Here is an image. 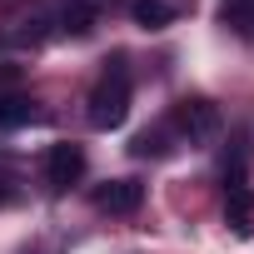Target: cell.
<instances>
[{
	"mask_svg": "<svg viewBox=\"0 0 254 254\" xmlns=\"http://www.w3.org/2000/svg\"><path fill=\"white\" fill-rule=\"evenodd\" d=\"M105 65L110 70L90 90V125H95V130H120L125 115H130V70H125V55H115Z\"/></svg>",
	"mask_w": 254,
	"mask_h": 254,
	"instance_id": "cell-1",
	"label": "cell"
},
{
	"mask_svg": "<svg viewBox=\"0 0 254 254\" xmlns=\"http://www.w3.org/2000/svg\"><path fill=\"white\" fill-rule=\"evenodd\" d=\"M219 105L214 100H204V95H190V100H180L175 105V130L190 140V145H209L214 135H219Z\"/></svg>",
	"mask_w": 254,
	"mask_h": 254,
	"instance_id": "cell-2",
	"label": "cell"
},
{
	"mask_svg": "<svg viewBox=\"0 0 254 254\" xmlns=\"http://www.w3.org/2000/svg\"><path fill=\"white\" fill-rule=\"evenodd\" d=\"M80 180H85V150H80L75 140L50 145V155H45V185H50L55 194H65V190L80 185Z\"/></svg>",
	"mask_w": 254,
	"mask_h": 254,
	"instance_id": "cell-3",
	"label": "cell"
},
{
	"mask_svg": "<svg viewBox=\"0 0 254 254\" xmlns=\"http://www.w3.org/2000/svg\"><path fill=\"white\" fill-rule=\"evenodd\" d=\"M145 204V185L140 180H110L95 190V209L100 214H135Z\"/></svg>",
	"mask_w": 254,
	"mask_h": 254,
	"instance_id": "cell-4",
	"label": "cell"
},
{
	"mask_svg": "<svg viewBox=\"0 0 254 254\" xmlns=\"http://www.w3.org/2000/svg\"><path fill=\"white\" fill-rule=\"evenodd\" d=\"M95 20H100V5L95 0H65L60 5V15H55V25H60V35H90L95 30Z\"/></svg>",
	"mask_w": 254,
	"mask_h": 254,
	"instance_id": "cell-5",
	"label": "cell"
},
{
	"mask_svg": "<svg viewBox=\"0 0 254 254\" xmlns=\"http://www.w3.org/2000/svg\"><path fill=\"white\" fill-rule=\"evenodd\" d=\"M224 219L234 224V234H254V190H249V185H229V194H224Z\"/></svg>",
	"mask_w": 254,
	"mask_h": 254,
	"instance_id": "cell-6",
	"label": "cell"
},
{
	"mask_svg": "<svg viewBox=\"0 0 254 254\" xmlns=\"http://www.w3.org/2000/svg\"><path fill=\"white\" fill-rule=\"evenodd\" d=\"M130 15H135L140 30H165L180 15V5H175V0H130Z\"/></svg>",
	"mask_w": 254,
	"mask_h": 254,
	"instance_id": "cell-7",
	"label": "cell"
},
{
	"mask_svg": "<svg viewBox=\"0 0 254 254\" xmlns=\"http://www.w3.org/2000/svg\"><path fill=\"white\" fill-rule=\"evenodd\" d=\"M35 120H40V105L30 95H0V130H20Z\"/></svg>",
	"mask_w": 254,
	"mask_h": 254,
	"instance_id": "cell-8",
	"label": "cell"
},
{
	"mask_svg": "<svg viewBox=\"0 0 254 254\" xmlns=\"http://www.w3.org/2000/svg\"><path fill=\"white\" fill-rule=\"evenodd\" d=\"M130 155H135V160H165V155H170V130H165V125L140 130V135L130 140Z\"/></svg>",
	"mask_w": 254,
	"mask_h": 254,
	"instance_id": "cell-9",
	"label": "cell"
},
{
	"mask_svg": "<svg viewBox=\"0 0 254 254\" xmlns=\"http://www.w3.org/2000/svg\"><path fill=\"white\" fill-rule=\"evenodd\" d=\"M219 20H224L234 35H254V0H224V5H219Z\"/></svg>",
	"mask_w": 254,
	"mask_h": 254,
	"instance_id": "cell-10",
	"label": "cell"
},
{
	"mask_svg": "<svg viewBox=\"0 0 254 254\" xmlns=\"http://www.w3.org/2000/svg\"><path fill=\"white\" fill-rule=\"evenodd\" d=\"M0 199H5V190H0Z\"/></svg>",
	"mask_w": 254,
	"mask_h": 254,
	"instance_id": "cell-11",
	"label": "cell"
}]
</instances>
